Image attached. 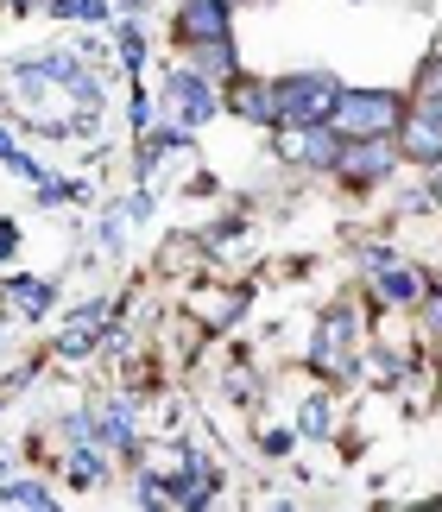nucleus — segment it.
Segmentation results:
<instances>
[{"label":"nucleus","instance_id":"12","mask_svg":"<svg viewBox=\"0 0 442 512\" xmlns=\"http://www.w3.org/2000/svg\"><path fill=\"white\" fill-rule=\"evenodd\" d=\"M95 443H108V449H133V405H127V399L95 405Z\"/></svg>","mask_w":442,"mask_h":512},{"label":"nucleus","instance_id":"21","mask_svg":"<svg viewBox=\"0 0 442 512\" xmlns=\"http://www.w3.org/2000/svg\"><path fill=\"white\" fill-rule=\"evenodd\" d=\"M127 222H133V215H127V209H114V215H102V228H95V241H102L108 260L120 253V228H127Z\"/></svg>","mask_w":442,"mask_h":512},{"label":"nucleus","instance_id":"23","mask_svg":"<svg viewBox=\"0 0 442 512\" xmlns=\"http://www.w3.org/2000/svg\"><path fill=\"white\" fill-rule=\"evenodd\" d=\"M13 247H19V228H13V222H0V266L13 260Z\"/></svg>","mask_w":442,"mask_h":512},{"label":"nucleus","instance_id":"15","mask_svg":"<svg viewBox=\"0 0 442 512\" xmlns=\"http://www.w3.org/2000/svg\"><path fill=\"white\" fill-rule=\"evenodd\" d=\"M196 70H203V76H215V83H228V76H240V64H234V38L196 45Z\"/></svg>","mask_w":442,"mask_h":512},{"label":"nucleus","instance_id":"24","mask_svg":"<svg viewBox=\"0 0 442 512\" xmlns=\"http://www.w3.org/2000/svg\"><path fill=\"white\" fill-rule=\"evenodd\" d=\"M266 456H291V430H272V437H266Z\"/></svg>","mask_w":442,"mask_h":512},{"label":"nucleus","instance_id":"17","mask_svg":"<svg viewBox=\"0 0 442 512\" xmlns=\"http://www.w3.org/2000/svg\"><path fill=\"white\" fill-rule=\"evenodd\" d=\"M7 298H13L19 310H26V317H45V310H51V298H57V291H51L45 279H7Z\"/></svg>","mask_w":442,"mask_h":512},{"label":"nucleus","instance_id":"8","mask_svg":"<svg viewBox=\"0 0 442 512\" xmlns=\"http://www.w3.org/2000/svg\"><path fill=\"white\" fill-rule=\"evenodd\" d=\"M398 146H405V159L436 165V159H442V114L411 108V114H405V127H398Z\"/></svg>","mask_w":442,"mask_h":512},{"label":"nucleus","instance_id":"25","mask_svg":"<svg viewBox=\"0 0 442 512\" xmlns=\"http://www.w3.org/2000/svg\"><path fill=\"white\" fill-rule=\"evenodd\" d=\"M430 196H436V203H442V159L430 165Z\"/></svg>","mask_w":442,"mask_h":512},{"label":"nucleus","instance_id":"10","mask_svg":"<svg viewBox=\"0 0 442 512\" xmlns=\"http://www.w3.org/2000/svg\"><path fill=\"white\" fill-rule=\"evenodd\" d=\"M348 336H354V310H329L316 329V367H348Z\"/></svg>","mask_w":442,"mask_h":512},{"label":"nucleus","instance_id":"7","mask_svg":"<svg viewBox=\"0 0 442 512\" xmlns=\"http://www.w3.org/2000/svg\"><path fill=\"white\" fill-rule=\"evenodd\" d=\"M234 7L228 0H184L177 7V38L196 51V45H215V38H234Z\"/></svg>","mask_w":442,"mask_h":512},{"label":"nucleus","instance_id":"14","mask_svg":"<svg viewBox=\"0 0 442 512\" xmlns=\"http://www.w3.org/2000/svg\"><path fill=\"white\" fill-rule=\"evenodd\" d=\"M190 146V133H177V127H146V152H139V171H152V165H165V159H177V152Z\"/></svg>","mask_w":442,"mask_h":512},{"label":"nucleus","instance_id":"19","mask_svg":"<svg viewBox=\"0 0 442 512\" xmlns=\"http://www.w3.org/2000/svg\"><path fill=\"white\" fill-rule=\"evenodd\" d=\"M297 430H304V437H329V405H323V399H304V411H297Z\"/></svg>","mask_w":442,"mask_h":512},{"label":"nucleus","instance_id":"6","mask_svg":"<svg viewBox=\"0 0 442 512\" xmlns=\"http://www.w3.org/2000/svg\"><path fill=\"white\" fill-rule=\"evenodd\" d=\"M171 102H177V114H184V127H203V121H215L221 108V89H215V76H203V70H171Z\"/></svg>","mask_w":442,"mask_h":512},{"label":"nucleus","instance_id":"3","mask_svg":"<svg viewBox=\"0 0 442 512\" xmlns=\"http://www.w3.org/2000/svg\"><path fill=\"white\" fill-rule=\"evenodd\" d=\"M272 95H278V121L310 127V121H329V114H335L341 83H335V76H323V70H297V76H278Z\"/></svg>","mask_w":442,"mask_h":512},{"label":"nucleus","instance_id":"2","mask_svg":"<svg viewBox=\"0 0 442 512\" xmlns=\"http://www.w3.org/2000/svg\"><path fill=\"white\" fill-rule=\"evenodd\" d=\"M329 121L348 133V140H367V133H392L398 140V127H405V95H392V89H341Z\"/></svg>","mask_w":442,"mask_h":512},{"label":"nucleus","instance_id":"9","mask_svg":"<svg viewBox=\"0 0 442 512\" xmlns=\"http://www.w3.org/2000/svg\"><path fill=\"white\" fill-rule=\"evenodd\" d=\"M228 95H234V114H247V121H259V127H278V95H272V83H253V76H228Z\"/></svg>","mask_w":442,"mask_h":512},{"label":"nucleus","instance_id":"4","mask_svg":"<svg viewBox=\"0 0 442 512\" xmlns=\"http://www.w3.org/2000/svg\"><path fill=\"white\" fill-rule=\"evenodd\" d=\"M341 146H348V133H341L335 121H310V127L278 121V159H285V165H316V171H335Z\"/></svg>","mask_w":442,"mask_h":512},{"label":"nucleus","instance_id":"11","mask_svg":"<svg viewBox=\"0 0 442 512\" xmlns=\"http://www.w3.org/2000/svg\"><path fill=\"white\" fill-rule=\"evenodd\" d=\"M373 291H379V298H386V304H424V298H430L424 272H411V266H379Z\"/></svg>","mask_w":442,"mask_h":512},{"label":"nucleus","instance_id":"18","mask_svg":"<svg viewBox=\"0 0 442 512\" xmlns=\"http://www.w3.org/2000/svg\"><path fill=\"white\" fill-rule=\"evenodd\" d=\"M417 108H430V114H442V51L424 64V76H417Z\"/></svg>","mask_w":442,"mask_h":512},{"label":"nucleus","instance_id":"20","mask_svg":"<svg viewBox=\"0 0 442 512\" xmlns=\"http://www.w3.org/2000/svg\"><path fill=\"white\" fill-rule=\"evenodd\" d=\"M196 317H203V323H228V317H240V298H234V291H215V304L203 298V304H196Z\"/></svg>","mask_w":442,"mask_h":512},{"label":"nucleus","instance_id":"13","mask_svg":"<svg viewBox=\"0 0 442 512\" xmlns=\"http://www.w3.org/2000/svg\"><path fill=\"white\" fill-rule=\"evenodd\" d=\"M102 336H108V329H102V310H83V317H76L64 336H57V354H64V361H83V354L102 342Z\"/></svg>","mask_w":442,"mask_h":512},{"label":"nucleus","instance_id":"1","mask_svg":"<svg viewBox=\"0 0 442 512\" xmlns=\"http://www.w3.org/2000/svg\"><path fill=\"white\" fill-rule=\"evenodd\" d=\"M0 95H7V108L19 114V121H32L38 133L89 127V108L76 102V89L57 70H45V64H13L7 76H0Z\"/></svg>","mask_w":442,"mask_h":512},{"label":"nucleus","instance_id":"5","mask_svg":"<svg viewBox=\"0 0 442 512\" xmlns=\"http://www.w3.org/2000/svg\"><path fill=\"white\" fill-rule=\"evenodd\" d=\"M398 159H405V146H392V133H367V140L341 146L335 177H341V184H354V190H367V184H379V177H392Z\"/></svg>","mask_w":442,"mask_h":512},{"label":"nucleus","instance_id":"16","mask_svg":"<svg viewBox=\"0 0 442 512\" xmlns=\"http://www.w3.org/2000/svg\"><path fill=\"white\" fill-rule=\"evenodd\" d=\"M0 506H19V512H51L57 494L51 487H38V481H7L0 487Z\"/></svg>","mask_w":442,"mask_h":512},{"label":"nucleus","instance_id":"22","mask_svg":"<svg viewBox=\"0 0 442 512\" xmlns=\"http://www.w3.org/2000/svg\"><path fill=\"white\" fill-rule=\"evenodd\" d=\"M120 64H127V70L146 64V38H139L133 26H120Z\"/></svg>","mask_w":442,"mask_h":512}]
</instances>
